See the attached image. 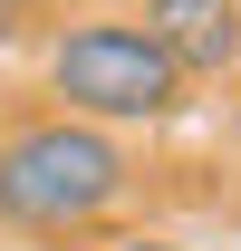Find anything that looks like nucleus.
<instances>
[{"mask_svg":"<svg viewBox=\"0 0 241 251\" xmlns=\"http://www.w3.org/2000/svg\"><path fill=\"white\" fill-rule=\"evenodd\" d=\"M125 184H135V164H125L116 126L39 116L0 135V222H20V232H77V222L116 213Z\"/></svg>","mask_w":241,"mask_h":251,"instance_id":"f257e3e1","label":"nucleus"},{"mask_svg":"<svg viewBox=\"0 0 241 251\" xmlns=\"http://www.w3.org/2000/svg\"><path fill=\"white\" fill-rule=\"evenodd\" d=\"M48 87L68 97V116H87V126H164V116H183L193 77L164 58V39L145 20H77L48 49Z\"/></svg>","mask_w":241,"mask_h":251,"instance_id":"f03ea898","label":"nucleus"},{"mask_svg":"<svg viewBox=\"0 0 241 251\" xmlns=\"http://www.w3.org/2000/svg\"><path fill=\"white\" fill-rule=\"evenodd\" d=\"M145 29L183 77H232L241 68V0H145Z\"/></svg>","mask_w":241,"mask_h":251,"instance_id":"7ed1b4c3","label":"nucleus"},{"mask_svg":"<svg viewBox=\"0 0 241 251\" xmlns=\"http://www.w3.org/2000/svg\"><path fill=\"white\" fill-rule=\"evenodd\" d=\"M10 29H20V0H0V39H10Z\"/></svg>","mask_w":241,"mask_h":251,"instance_id":"20e7f679","label":"nucleus"},{"mask_svg":"<svg viewBox=\"0 0 241 251\" xmlns=\"http://www.w3.org/2000/svg\"><path fill=\"white\" fill-rule=\"evenodd\" d=\"M116 251H183V242H116Z\"/></svg>","mask_w":241,"mask_h":251,"instance_id":"39448f33","label":"nucleus"}]
</instances>
